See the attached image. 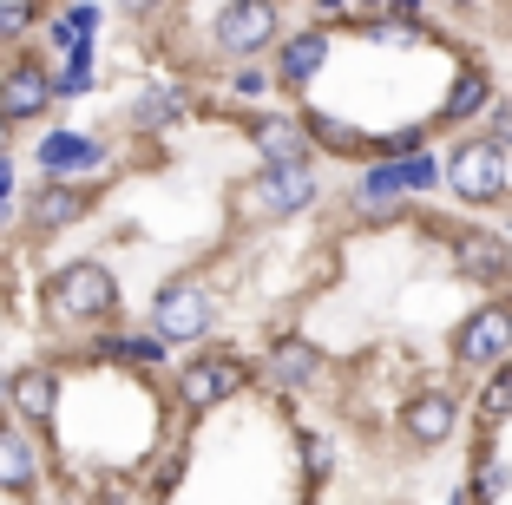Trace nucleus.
I'll return each instance as SVG.
<instances>
[{
	"instance_id": "f257e3e1",
	"label": "nucleus",
	"mask_w": 512,
	"mask_h": 505,
	"mask_svg": "<svg viewBox=\"0 0 512 505\" xmlns=\"http://www.w3.org/2000/svg\"><path fill=\"white\" fill-rule=\"evenodd\" d=\"M46 302H53L60 322H99V315L119 309V283L99 263H66L53 276V289H46Z\"/></svg>"
},
{
	"instance_id": "f03ea898",
	"label": "nucleus",
	"mask_w": 512,
	"mask_h": 505,
	"mask_svg": "<svg viewBox=\"0 0 512 505\" xmlns=\"http://www.w3.org/2000/svg\"><path fill=\"white\" fill-rule=\"evenodd\" d=\"M447 184L467 204H493L499 191H506V145H493V138H467V145L447 158Z\"/></svg>"
},
{
	"instance_id": "7ed1b4c3",
	"label": "nucleus",
	"mask_w": 512,
	"mask_h": 505,
	"mask_svg": "<svg viewBox=\"0 0 512 505\" xmlns=\"http://www.w3.org/2000/svg\"><path fill=\"white\" fill-rule=\"evenodd\" d=\"M250 217H296V210L316 204V171L309 164H289V171H263V178L243 191Z\"/></svg>"
},
{
	"instance_id": "20e7f679",
	"label": "nucleus",
	"mask_w": 512,
	"mask_h": 505,
	"mask_svg": "<svg viewBox=\"0 0 512 505\" xmlns=\"http://www.w3.org/2000/svg\"><path fill=\"white\" fill-rule=\"evenodd\" d=\"M151 322H158V342H197L211 328V296L197 283H165L151 302Z\"/></svg>"
},
{
	"instance_id": "39448f33",
	"label": "nucleus",
	"mask_w": 512,
	"mask_h": 505,
	"mask_svg": "<svg viewBox=\"0 0 512 505\" xmlns=\"http://www.w3.org/2000/svg\"><path fill=\"white\" fill-rule=\"evenodd\" d=\"M506 355H512V309L506 302H486V309H473L467 328H460V361L486 368V361H506Z\"/></svg>"
},
{
	"instance_id": "423d86ee",
	"label": "nucleus",
	"mask_w": 512,
	"mask_h": 505,
	"mask_svg": "<svg viewBox=\"0 0 512 505\" xmlns=\"http://www.w3.org/2000/svg\"><path fill=\"white\" fill-rule=\"evenodd\" d=\"M53 79L40 73V66H7L0 73V119L7 125H20V119H40L46 105H53Z\"/></svg>"
},
{
	"instance_id": "0eeeda50",
	"label": "nucleus",
	"mask_w": 512,
	"mask_h": 505,
	"mask_svg": "<svg viewBox=\"0 0 512 505\" xmlns=\"http://www.w3.org/2000/svg\"><path fill=\"white\" fill-rule=\"evenodd\" d=\"M270 33H276V7H263V0H237V7L217 14V46L224 53H256V46H270Z\"/></svg>"
},
{
	"instance_id": "6e6552de",
	"label": "nucleus",
	"mask_w": 512,
	"mask_h": 505,
	"mask_svg": "<svg viewBox=\"0 0 512 505\" xmlns=\"http://www.w3.org/2000/svg\"><path fill=\"white\" fill-rule=\"evenodd\" d=\"M178 387H184V401H191V407H217V401H230V394L243 387V368H237V361H191Z\"/></svg>"
},
{
	"instance_id": "1a4fd4ad",
	"label": "nucleus",
	"mask_w": 512,
	"mask_h": 505,
	"mask_svg": "<svg viewBox=\"0 0 512 505\" xmlns=\"http://www.w3.org/2000/svg\"><path fill=\"white\" fill-rule=\"evenodd\" d=\"M7 394H14V414H27L33 427H46L53 407H60V381H53V368H20L14 381H7Z\"/></svg>"
},
{
	"instance_id": "9d476101",
	"label": "nucleus",
	"mask_w": 512,
	"mask_h": 505,
	"mask_svg": "<svg viewBox=\"0 0 512 505\" xmlns=\"http://www.w3.org/2000/svg\"><path fill=\"white\" fill-rule=\"evenodd\" d=\"M453 414H460L453 394H414V401H407V433L421 446H440L453 433Z\"/></svg>"
},
{
	"instance_id": "9b49d317",
	"label": "nucleus",
	"mask_w": 512,
	"mask_h": 505,
	"mask_svg": "<svg viewBox=\"0 0 512 505\" xmlns=\"http://www.w3.org/2000/svg\"><path fill=\"white\" fill-rule=\"evenodd\" d=\"M256 145H263L270 171H289V164H302V151H309V132H302L296 119H256Z\"/></svg>"
},
{
	"instance_id": "f8f14e48",
	"label": "nucleus",
	"mask_w": 512,
	"mask_h": 505,
	"mask_svg": "<svg viewBox=\"0 0 512 505\" xmlns=\"http://www.w3.org/2000/svg\"><path fill=\"white\" fill-rule=\"evenodd\" d=\"M99 158H106V151H99V138H86V132H53L40 145L46 171H99Z\"/></svg>"
},
{
	"instance_id": "ddd939ff",
	"label": "nucleus",
	"mask_w": 512,
	"mask_h": 505,
	"mask_svg": "<svg viewBox=\"0 0 512 505\" xmlns=\"http://www.w3.org/2000/svg\"><path fill=\"white\" fill-rule=\"evenodd\" d=\"M421 184H434V164H427V158H401V164L368 171L362 197H394V191H421Z\"/></svg>"
},
{
	"instance_id": "4468645a",
	"label": "nucleus",
	"mask_w": 512,
	"mask_h": 505,
	"mask_svg": "<svg viewBox=\"0 0 512 505\" xmlns=\"http://www.w3.org/2000/svg\"><path fill=\"white\" fill-rule=\"evenodd\" d=\"M322 60H329V40H322V33H296V40L283 46V79L289 86H309V79L322 73Z\"/></svg>"
},
{
	"instance_id": "2eb2a0df",
	"label": "nucleus",
	"mask_w": 512,
	"mask_h": 505,
	"mask_svg": "<svg viewBox=\"0 0 512 505\" xmlns=\"http://www.w3.org/2000/svg\"><path fill=\"white\" fill-rule=\"evenodd\" d=\"M460 263L480 276V283H499V276H512V256H506V243H493V237H460Z\"/></svg>"
},
{
	"instance_id": "dca6fc26",
	"label": "nucleus",
	"mask_w": 512,
	"mask_h": 505,
	"mask_svg": "<svg viewBox=\"0 0 512 505\" xmlns=\"http://www.w3.org/2000/svg\"><path fill=\"white\" fill-rule=\"evenodd\" d=\"M27 486H33V446L0 427V492H27Z\"/></svg>"
},
{
	"instance_id": "f3484780",
	"label": "nucleus",
	"mask_w": 512,
	"mask_h": 505,
	"mask_svg": "<svg viewBox=\"0 0 512 505\" xmlns=\"http://www.w3.org/2000/svg\"><path fill=\"white\" fill-rule=\"evenodd\" d=\"M316 368H322V355L309 342H283V348H276V361H270V374H276V381H289V387L316 381Z\"/></svg>"
},
{
	"instance_id": "a211bd4d",
	"label": "nucleus",
	"mask_w": 512,
	"mask_h": 505,
	"mask_svg": "<svg viewBox=\"0 0 512 505\" xmlns=\"http://www.w3.org/2000/svg\"><path fill=\"white\" fill-rule=\"evenodd\" d=\"M486 73H460V86H453V99H447V112H440V119L447 125H460V119H473V112H486Z\"/></svg>"
},
{
	"instance_id": "6ab92c4d",
	"label": "nucleus",
	"mask_w": 512,
	"mask_h": 505,
	"mask_svg": "<svg viewBox=\"0 0 512 505\" xmlns=\"http://www.w3.org/2000/svg\"><path fill=\"white\" fill-rule=\"evenodd\" d=\"M79 217H86V197H79V191H46V197H40V223H46V230L79 223Z\"/></svg>"
},
{
	"instance_id": "aec40b11",
	"label": "nucleus",
	"mask_w": 512,
	"mask_h": 505,
	"mask_svg": "<svg viewBox=\"0 0 512 505\" xmlns=\"http://www.w3.org/2000/svg\"><path fill=\"white\" fill-rule=\"evenodd\" d=\"M480 420H486V427H499V420H512V368H506V374H499V381H493V387L480 394Z\"/></svg>"
},
{
	"instance_id": "412c9836",
	"label": "nucleus",
	"mask_w": 512,
	"mask_h": 505,
	"mask_svg": "<svg viewBox=\"0 0 512 505\" xmlns=\"http://www.w3.org/2000/svg\"><path fill=\"white\" fill-rule=\"evenodd\" d=\"M112 355H125V361H165V342L158 335H132V342H106Z\"/></svg>"
},
{
	"instance_id": "4be33fe9",
	"label": "nucleus",
	"mask_w": 512,
	"mask_h": 505,
	"mask_svg": "<svg viewBox=\"0 0 512 505\" xmlns=\"http://www.w3.org/2000/svg\"><path fill=\"white\" fill-rule=\"evenodd\" d=\"M33 27V7H20V0H0V40H14V33Z\"/></svg>"
},
{
	"instance_id": "5701e85b",
	"label": "nucleus",
	"mask_w": 512,
	"mask_h": 505,
	"mask_svg": "<svg viewBox=\"0 0 512 505\" xmlns=\"http://www.w3.org/2000/svg\"><path fill=\"white\" fill-rule=\"evenodd\" d=\"M132 119H138V125H171V119H178V105H171V99H165V92H151V99H145V105H138Z\"/></svg>"
},
{
	"instance_id": "b1692460",
	"label": "nucleus",
	"mask_w": 512,
	"mask_h": 505,
	"mask_svg": "<svg viewBox=\"0 0 512 505\" xmlns=\"http://www.w3.org/2000/svg\"><path fill=\"white\" fill-rule=\"evenodd\" d=\"M506 460H486V479H480V492H486V499H499V492H506Z\"/></svg>"
},
{
	"instance_id": "393cba45",
	"label": "nucleus",
	"mask_w": 512,
	"mask_h": 505,
	"mask_svg": "<svg viewBox=\"0 0 512 505\" xmlns=\"http://www.w3.org/2000/svg\"><path fill=\"white\" fill-rule=\"evenodd\" d=\"M493 145H512V99L493 112Z\"/></svg>"
},
{
	"instance_id": "a878e982",
	"label": "nucleus",
	"mask_w": 512,
	"mask_h": 505,
	"mask_svg": "<svg viewBox=\"0 0 512 505\" xmlns=\"http://www.w3.org/2000/svg\"><path fill=\"white\" fill-rule=\"evenodd\" d=\"M14 191V171H7V158H0V197Z\"/></svg>"
},
{
	"instance_id": "bb28decb",
	"label": "nucleus",
	"mask_w": 512,
	"mask_h": 505,
	"mask_svg": "<svg viewBox=\"0 0 512 505\" xmlns=\"http://www.w3.org/2000/svg\"><path fill=\"white\" fill-rule=\"evenodd\" d=\"M0 145H7V119H0Z\"/></svg>"
}]
</instances>
